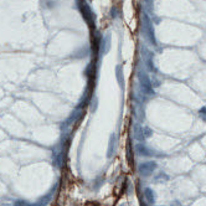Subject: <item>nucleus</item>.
I'll return each instance as SVG.
<instances>
[{
    "instance_id": "3",
    "label": "nucleus",
    "mask_w": 206,
    "mask_h": 206,
    "mask_svg": "<svg viewBox=\"0 0 206 206\" xmlns=\"http://www.w3.org/2000/svg\"><path fill=\"white\" fill-rule=\"evenodd\" d=\"M137 152L142 155H149V152L144 145H137Z\"/></svg>"
},
{
    "instance_id": "4",
    "label": "nucleus",
    "mask_w": 206,
    "mask_h": 206,
    "mask_svg": "<svg viewBox=\"0 0 206 206\" xmlns=\"http://www.w3.org/2000/svg\"><path fill=\"white\" fill-rule=\"evenodd\" d=\"M15 206H22V202H21V201H17V202L15 204Z\"/></svg>"
},
{
    "instance_id": "2",
    "label": "nucleus",
    "mask_w": 206,
    "mask_h": 206,
    "mask_svg": "<svg viewBox=\"0 0 206 206\" xmlns=\"http://www.w3.org/2000/svg\"><path fill=\"white\" fill-rule=\"evenodd\" d=\"M144 194H145V197H147V200L150 202V204H154L155 202V195H154V191L152 190V189H145V191H144Z\"/></svg>"
},
{
    "instance_id": "1",
    "label": "nucleus",
    "mask_w": 206,
    "mask_h": 206,
    "mask_svg": "<svg viewBox=\"0 0 206 206\" xmlns=\"http://www.w3.org/2000/svg\"><path fill=\"white\" fill-rule=\"evenodd\" d=\"M155 168H156V163H154V162H148V163H144V164H142V165L139 167V171H140V174H143V175H149V174H152V173L155 170Z\"/></svg>"
}]
</instances>
